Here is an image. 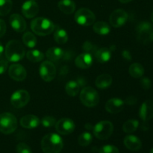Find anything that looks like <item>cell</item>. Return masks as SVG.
Segmentation results:
<instances>
[{
	"mask_svg": "<svg viewBox=\"0 0 153 153\" xmlns=\"http://www.w3.org/2000/svg\"><path fill=\"white\" fill-rule=\"evenodd\" d=\"M17 128V120L10 113H2L0 114V131L4 134L13 133Z\"/></svg>",
	"mask_w": 153,
	"mask_h": 153,
	"instance_id": "obj_5",
	"label": "cell"
},
{
	"mask_svg": "<svg viewBox=\"0 0 153 153\" xmlns=\"http://www.w3.org/2000/svg\"><path fill=\"white\" fill-rule=\"evenodd\" d=\"M64 56V51L59 47H51L46 52V57L51 61H58Z\"/></svg>",
	"mask_w": 153,
	"mask_h": 153,
	"instance_id": "obj_24",
	"label": "cell"
},
{
	"mask_svg": "<svg viewBox=\"0 0 153 153\" xmlns=\"http://www.w3.org/2000/svg\"><path fill=\"white\" fill-rule=\"evenodd\" d=\"M22 42L28 48H34L37 44V39L31 32H26L22 36Z\"/></svg>",
	"mask_w": 153,
	"mask_h": 153,
	"instance_id": "obj_30",
	"label": "cell"
},
{
	"mask_svg": "<svg viewBox=\"0 0 153 153\" xmlns=\"http://www.w3.org/2000/svg\"><path fill=\"white\" fill-rule=\"evenodd\" d=\"M16 150L17 153H32L30 146L25 143H18L16 147Z\"/></svg>",
	"mask_w": 153,
	"mask_h": 153,
	"instance_id": "obj_36",
	"label": "cell"
},
{
	"mask_svg": "<svg viewBox=\"0 0 153 153\" xmlns=\"http://www.w3.org/2000/svg\"><path fill=\"white\" fill-rule=\"evenodd\" d=\"M8 67V62L5 60H0V75L5 73Z\"/></svg>",
	"mask_w": 153,
	"mask_h": 153,
	"instance_id": "obj_39",
	"label": "cell"
},
{
	"mask_svg": "<svg viewBox=\"0 0 153 153\" xmlns=\"http://www.w3.org/2000/svg\"><path fill=\"white\" fill-rule=\"evenodd\" d=\"M22 13L28 19L34 17L39 12V6L34 0H28L22 5Z\"/></svg>",
	"mask_w": 153,
	"mask_h": 153,
	"instance_id": "obj_14",
	"label": "cell"
},
{
	"mask_svg": "<svg viewBox=\"0 0 153 153\" xmlns=\"http://www.w3.org/2000/svg\"><path fill=\"white\" fill-rule=\"evenodd\" d=\"M119 1H120L121 3H123V4H126V3L130 2V1H132V0H119Z\"/></svg>",
	"mask_w": 153,
	"mask_h": 153,
	"instance_id": "obj_43",
	"label": "cell"
},
{
	"mask_svg": "<svg viewBox=\"0 0 153 153\" xmlns=\"http://www.w3.org/2000/svg\"><path fill=\"white\" fill-rule=\"evenodd\" d=\"M114 131V125L108 120L100 121L94 127V134L100 140H107L111 136Z\"/></svg>",
	"mask_w": 153,
	"mask_h": 153,
	"instance_id": "obj_7",
	"label": "cell"
},
{
	"mask_svg": "<svg viewBox=\"0 0 153 153\" xmlns=\"http://www.w3.org/2000/svg\"><path fill=\"white\" fill-rule=\"evenodd\" d=\"M4 54L7 61L17 62L24 58L25 50L20 42L16 40H10L6 45Z\"/></svg>",
	"mask_w": 153,
	"mask_h": 153,
	"instance_id": "obj_2",
	"label": "cell"
},
{
	"mask_svg": "<svg viewBox=\"0 0 153 153\" xmlns=\"http://www.w3.org/2000/svg\"><path fill=\"white\" fill-rule=\"evenodd\" d=\"M128 19V15L123 9H117L114 10L110 15L109 21L111 25L114 28H120L126 23Z\"/></svg>",
	"mask_w": 153,
	"mask_h": 153,
	"instance_id": "obj_11",
	"label": "cell"
},
{
	"mask_svg": "<svg viewBox=\"0 0 153 153\" xmlns=\"http://www.w3.org/2000/svg\"><path fill=\"white\" fill-rule=\"evenodd\" d=\"M63 147L62 138L55 133L46 134L41 140V148L44 153H60Z\"/></svg>",
	"mask_w": 153,
	"mask_h": 153,
	"instance_id": "obj_1",
	"label": "cell"
},
{
	"mask_svg": "<svg viewBox=\"0 0 153 153\" xmlns=\"http://www.w3.org/2000/svg\"><path fill=\"white\" fill-rule=\"evenodd\" d=\"M76 125L75 123L69 118H62L55 124V129L59 134L67 135L74 131Z\"/></svg>",
	"mask_w": 153,
	"mask_h": 153,
	"instance_id": "obj_12",
	"label": "cell"
},
{
	"mask_svg": "<svg viewBox=\"0 0 153 153\" xmlns=\"http://www.w3.org/2000/svg\"><path fill=\"white\" fill-rule=\"evenodd\" d=\"M80 100L82 104L88 108L95 107L100 102L98 92L91 87L83 88L80 93Z\"/></svg>",
	"mask_w": 153,
	"mask_h": 153,
	"instance_id": "obj_6",
	"label": "cell"
},
{
	"mask_svg": "<svg viewBox=\"0 0 153 153\" xmlns=\"http://www.w3.org/2000/svg\"><path fill=\"white\" fill-rule=\"evenodd\" d=\"M30 100L29 93L25 90H19L12 94L10 103L16 108H21L26 105Z\"/></svg>",
	"mask_w": 153,
	"mask_h": 153,
	"instance_id": "obj_10",
	"label": "cell"
},
{
	"mask_svg": "<svg viewBox=\"0 0 153 153\" xmlns=\"http://www.w3.org/2000/svg\"><path fill=\"white\" fill-rule=\"evenodd\" d=\"M122 55H123V58H125L126 60H127V61H131V53H130V52H128V51H127V50L123 51Z\"/></svg>",
	"mask_w": 153,
	"mask_h": 153,
	"instance_id": "obj_41",
	"label": "cell"
},
{
	"mask_svg": "<svg viewBox=\"0 0 153 153\" xmlns=\"http://www.w3.org/2000/svg\"><path fill=\"white\" fill-rule=\"evenodd\" d=\"M94 62V58L91 54L83 52L80 54L75 60V64L80 69H88L91 67Z\"/></svg>",
	"mask_w": 153,
	"mask_h": 153,
	"instance_id": "obj_17",
	"label": "cell"
},
{
	"mask_svg": "<svg viewBox=\"0 0 153 153\" xmlns=\"http://www.w3.org/2000/svg\"><path fill=\"white\" fill-rule=\"evenodd\" d=\"M124 108V102L121 99L113 98L108 100L105 104V109L110 114L120 113Z\"/></svg>",
	"mask_w": 153,
	"mask_h": 153,
	"instance_id": "obj_18",
	"label": "cell"
},
{
	"mask_svg": "<svg viewBox=\"0 0 153 153\" xmlns=\"http://www.w3.org/2000/svg\"><path fill=\"white\" fill-rule=\"evenodd\" d=\"M93 140V136L90 132H84L79 135V139H78V142L79 144L82 146H87Z\"/></svg>",
	"mask_w": 153,
	"mask_h": 153,
	"instance_id": "obj_33",
	"label": "cell"
},
{
	"mask_svg": "<svg viewBox=\"0 0 153 153\" xmlns=\"http://www.w3.org/2000/svg\"><path fill=\"white\" fill-rule=\"evenodd\" d=\"M94 31L100 35H107L111 32V27L107 22L100 21L94 23Z\"/></svg>",
	"mask_w": 153,
	"mask_h": 153,
	"instance_id": "obj_25",
	"label": "cell"
},
{
	"mask_svg": "<svg viewBox=\"0 0 153 153\" xmlns=\"http://www.w3.org/2000/svg\"><path fill=\"white\" fill-rule=\"evenodd\" d=\"M11 28L16 32H22L26 29V22L21 15L13 13L9 18Z\"/></svg>",
	"mask_w": 153,
	"mask_h": 153,
	"instance_id": "obj_16",
	"label": "cell"
},
{
	"mask_svg": "<svg viewBox=\"0 0 153 153\" xmlns=\"http://www.w3.org/2000/svg\"><path fill=\"white\" fill-rule=\"evenodd\" d=\"M149 153H153V148H152V149H151V150H150V152H149Z\"/></svg>",
	"mask_w": 153,
	"mask_h": 153,
	"instance_id": "obj_45",
	"label": "cell"
},
{
	"mask_svg": "<svg viewBox=\"0 0 153 153\" xmlns=\"http://www.w3.org/2000/svg\"><path fill=\"white\" fill-rule=\"evenodd\" d=\"M111 51L106 47L100 48L97 50L95 54V58L99 63L104 64V63L108 62L111 58Z\"/></svg>",
	"mask_w": 153,
	"mask_h": 153,
	"instance_id": "obj_23",
	"label": "cell"
},
{
	"mask_svg": "<svg viewBox=\"0 0 153 153\" xmlns=\"http://www.w3.org/2000/svg\"><path fill=\"white\" fill-rule=\"evenodd\" d=\"M6 33V23L3 19H0V37H2Z\"/></svg>",
	"mask_w": 153,
	"mask_h": 153,
	"instance_id": "obj_40",
	"label": "cell"
},
{
	"mask_svg": "<svg viewBox=\"0 0 153 153\" xmlns=\"http://www.w3.org/2000/svg\"><path fill=\"white\" fill-rule=\"evenodd\" d=\"M12 0H0V16L8 14L12 9Z\"/></svg>",
	"mask_w": 153,
	"mask_h": 153,
	"instance_id": "obj_32",
	"label": "cell"
},
{
	"mask_svg": "<svg viewBox=\"0 0 153 153\" xmlns=\"http://www.w3.org/2000/svg\"><path fill=\"white\" fill-rule=\"evenodd\" d=\"M82 48H83L85 52H88V53L91 54L92 55H95L96 52H97V50L99 49L98 48H97V46H96L95 45H94L90 41L85 42Z\"/></svg>",
	"mask_w": 153,
	"mask_h": 153,
	"instance_id": "obj_34",
	"label": "cell"
},
{
	"mask_svg": "<svg viewBox=\"0 0 153 153\" xmlns=\"http://www.w3.org/2000/svg\"><path fill=\"white\" fill-rule=\"evenodd\" d=\"M54 39L58 44H64L68 40V34L65 30L59 28L55 31V34H54Z\"/></svg>",
	"mask_w": 153,
	"mask_h": 153,
	"instance_id": "obj_29",
	"label": "cell"
},
{
	"mask_svg": "<svg viewBox=\"0 0 153 153\" xmlns=\"http://www.w3.org/2000/svg\"><path fill=\"white\" fill-rule=\"evenodd\" d=\"M41 123L46 128H50V127L54 126L56 124V120L55 118L51 116H45L41 119Z\"/></svg>",
	"mask_w": 153,
	"mask_h": 153,
	"instance_id": "obj_35",
	"label": "cell"
},
{
	"mask_svg": "<svg viewBox=\"0 0 153 153\" xmlns=\"http://www.w3.org/2000/svg\"><path fill=\"white\" fill-rule=\"evenodd\" d=\"M65 91L70 97H76L80 91V86L76 81H70L66 85Z\"/></svg>",
	"mask_w": 153,
	"mask_h": 153,
	"instance_id": "obj_27",
	"label": "cell"
},
{
	"mask_svg": "<svg viewBox=\"0 0 153 153\" xmlns=\"http://www.w3.org/2000/svg\"><path fill=\"white\" fill-rule=\"evenodd\" d=\"M20 125L25 128H28V129H32L35 128L40 125V120L37 116L32 114L25 115L22 117L20 119Z\"/></svg>",
	"mask_w": 153,
	"mask_h": 153,
	"instance_id": "obj_19",
	"label": "cell"
},
{
	"mask_svg": "<svg viewBox=\"0 0 153 153\" xmlns=\"http://www.w3.org/2000/svg\"><path fill=\"white\" fill-rule=\"evenodd\" d=\"M34 1H35V0H34Z\"/></svg>",
	"mask_w": 153,
	"mask_h": 153,
	"instance_id": "obj_46",
	"label": "cell"
},
{
	"mask_svg": "<svg viewBox=\"0 0 153 153\" xmlns=\"http://www.w3.org/2000/svg\"><path fill=\"white\" fill-rule=\"evenodd\" d=\"M4 53V46H3L2 43L0 42V57L3 55Z\"/></svg>",
	"mask_w": 153,
	"mask_h": 153,
	"instance_id": "obj_42",
	"label": "cell"
},
{
	"mask_svg": "<svg viewBox=\"0 0 153 153\" xmlns=\"http://www.w3.org/2000/svg\"><path fill=\"white\" fill-rule=\"evenodd\" d=\"M31 28L37 35L46 36L54 31L55 25L50 19L44 17H37L31 21Z\"/></svg>",
	"mask_w": 153,
	"mask_h": 153,
	"instance_id": "obj_3",
	"label": "cell"
},
{
	"mask_svg": "<svg viewBox=\"0 0 153 153\" xmlns=\"http://www.w3.org/2000/svg\"><path fill=\"white\" fill-rule=\"evenodd\" d=\"M123 143L127 149L134 152L140 150L142 146V143L140 139L134 135H127L124 138Z\"/></svg>",
	"mask_w": 153,
	"mask_h": 153,
	"instance_id": "obj_20",
	"label": "cell"
},
{
	"mask_svg": "<svg viewBox=\"0 0 153 153\" xmlns=\"http://www.w3.org/2000/svg\"><path fill=\"white\" fill-rule=\"evenodd\" d=\"M139 122L137 120H129L126 121L123 126V130L126 133H132L137 129Z\"/></svg>",
	"mask_w": 153,
	"mask_h": 153,
	"instance_id": "obj_31",
	"label": "cell"
},
{
	"mask_svg": "<svg viewBox=\"0 0 153 153\" xmlns=\"http://www.w3.org/2000/svg\"><path fill=\"white\" fill-rule=\"evenodd\" d=\"M128 72L133 78L139 79V78H141L144 74V68L139 63H134L130 66Z\"/></svg>",
	"mask_w": 153,
	"mask_h": 153,
	"instance_id": "obj_26",
	"label": "cell"
},
{
	"mask_svg": "<svg viewBox=\"0 0 153 153\" xmlns=\"http://www.w3.org/2000/svg\"><path fill=\"white\" fill-rule=\"evenodd\" d=\"M100 153H120L119 149L113 145H105L100 149Z\"/></svg>",
	"mask_w": 153,
	"mask_h": 153,
	"instance_id": "obj_37",
	"label": "cell"
},
{
	"mask_svg": "<svg viewBox=\"0 0 153 153\" xmlns=\"http://www.w3.org/2000/svg\"><path fill=\"white\" fill-rule=\"evenodd\" d=\"M151 19H152V22H153V12L152 13V15H151Z\"/></svg>",
	"mask_w": 153,
	"mask_h": 153,
	"instance_id": "obj_44",
	"label": "cell"
},
{
	"mask_svg": "<svg viewBox=\"0 0 153 153\" xmlns=\"http://www.w3.org/2000/svg\"><path fill=\"white\" fill-rule=\"evenodd\" d=\"M139 116L143 121H149L153 118V101L147 100L141 105L139 110Z\"/></svg>",
	"mask_w": 153,
	"mask_h": 153,
	"instance_id": "obj_15",
	"label": "cell"
},
{
	"mask_svg": "<svg viewBox=\"0 0 153 153\" xmlns=\"http://www.w3.org/2000/svg\"><path fill=\"white\" fill-rule=\"evenodd\" d=\"M140 85L143 89L149 90L152 87V82L150 79L148 78H143L140 81Z\"/></svg>",
	"mask_w": 153,
	"mask_h": 153,
	"instance_id": "obj_38",
	"label": "cell"
},
{
	"mask_svg": "<svg viewBox=\"0 0 153 153\" xmlns=\"http://www.w3.org/2000/svg\"><path fill=\"white\" fill-rule=\"evenodd\" d=\"M9 76L16 82H22L26 78L27 72L25 67L19 64L10 65L8 70Z\"/></svg>",
	"mask_w": 153,
	"mask_h": 153,
	"instance_id": "obj_13",
	"label": "cell"
},
{
	"mask_svg": "<svg viewBox=\"0 0 153 153\" xmlns=\"http://www.w3.org/2000/svg\"><path fill=\"white\" fill-rule=\"evenodd\" d=\"M44 57V54L42 52H40V51L37 50V49L30 50L27 52L26 53V58H28V61H31V62H40V61H43Z\"/></svg>",
	"mask_w": 153,
	"mask_h": 153,
	"instance_id": "obj_28",
	"label": "cell"
},
{
	"mask_svg": "<svg viewBox=\"0 0 153 153\" xmlns=\"http://www.w3.org/2000/svg\"><path fill=\"white\" fill-rule=\"evenodd\" d=\"M113 79L111 75L102 74L99 76L96 79V86L101 90L106 89L111 85Z\"/></svg>",
	"mask_w": 153,
	"mask_h": 153,
	"instance_id": "obj_22",
	"label": "cell"
},
{
	"mask_svg": "<svg viewBox=\"0 0 153 153\" xmlns=\"http://www.w3.org/2000/svg\"><path fill=\"white\" fill-rule=\"evenodd\" d=\"M39 73L43 81L49 82L53 80L56 76V67L51 61H43L40 66Z\"/></svg>",
	"mask_w": 153,
	"mask_h": 153,
	"instance_id": "obj_9",
	"label": "cell"
},
{
	"mask_svg": "<svg viewBox=\"0 0 153 153\" xmlns=\"http://www.w3.org/2000/svg\"><path fill=\"white\" fill-rule=\"evenodd\" d=\"M58 7L65 14H71L76 10V3L73 0H60Z\"/></svg>",
	"mask_w": 153,
	"mask_h": 153,
	"instance_id": "obj_21",
	"label": "cell"
},
{
	"mask_svg": "<svg viewBox=\"0 0 153 153\" xmlns=\"http://www.w3.org/2000/svg\"><path fill=\"white\" fill-rule=\"evenodd\" d=\"M75 20L83 26H89L95 22L96 16L90 9L82 7L78 10L75 14Z\"/></svg>",
	"mask_w": 153,
	"mask_h": 153,
	"instance_id": "obj_8",
	"label": "cell"
},
{
	"mask_svg": "<svg viewBox=\"0 0 153 153\" xmlns=\"http://www.w3.org/2000/svg\"><path fill=\"white\" fill-rule=\"evenodd\" d=\"M137 38L143 44H149L153 42V25L150 22L143 21L137 25L136 28Z\"/></svg>",
	"mask_w": 153,
	"mask_h": 153,
	"instance_id": "obj_4",
	"label": "cell"
}]
</instances>
